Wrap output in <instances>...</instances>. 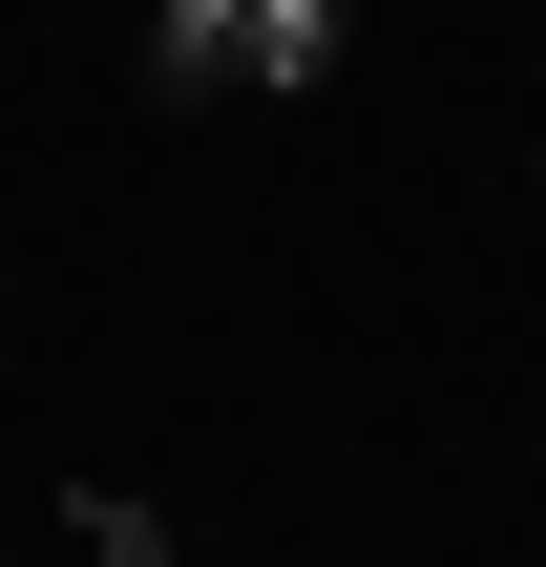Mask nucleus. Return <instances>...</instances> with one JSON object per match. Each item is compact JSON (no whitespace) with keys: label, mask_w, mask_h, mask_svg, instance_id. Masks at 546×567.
I'll use <instances>...</instances> for the list:
<instances>
[{"label":"nucleus","mask_w":546,"mask_h":567,"mask_svg":"<svg viewBox=\"0 0 546 567\" xmlns=\"http://www.w3.org/2000/svg\"><path fill=\"white\" fill-rule=\"evenodd\" d=\"M337 63V0H253V84H316Z\"/></svg>","instance_id":"nucleus-2"},{"label":"nucleus","mask_w":546,"mask_h":567,"mask_svg":"<svg viewBox=\"0 0 546 567\" xmlns=\"http://www.w3.org/2000/svg\"><path fill=\"white\" fill-rule=\"evenodd\" d=\"M147 84H168V105L253 84V0H147Z\"/></svg>","instance_id":"nucleus-1"},{"label":"nucleus","mask_w":546,"mask_h":567,"mask_svg":"<svg viewBox=\"0 0 546 567\" xmlns=\"http://www.w3.org/2000/svg\"><path fill=\"white\" fill-rule=\"evenodd\" d=\"M63 526H84V567H168V526H147V505H126V484H84V505H63Z\"/></svg>","instance_id":"nucleus-3"}]
</instances>
